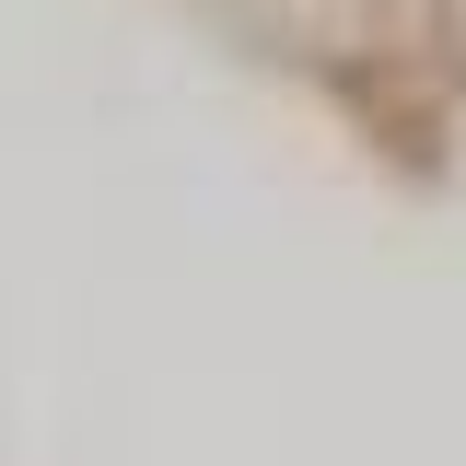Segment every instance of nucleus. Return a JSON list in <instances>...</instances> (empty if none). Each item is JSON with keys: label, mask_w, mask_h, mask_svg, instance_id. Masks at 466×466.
<instances>
[{"label": "nucleus", "mask_w": 466, "mask_h": 466, "mask_svg": "<svg viewBox=\"0 0 466 466\" xmlns=\"http://www.w3.org/2000/svg\"><path fill=\"white\" fill-rule=\"evenodd\" d=\"M222 12H233L268 58H303V70H327V82H361V70L397 58L385 0H222Z\"/></svg>", "instance_id": "1"}]
</instances>
